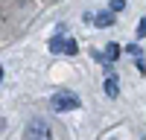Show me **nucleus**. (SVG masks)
Wrapping results in <instances>:
<instances>
[{"mask_svg": "<svg viewBox=\"0 0 146 140\" xmlns=\"http://www.w3.org/2000/svg\"><path fill=\"white\" fill-rule=\"evenodd\" d=\"M23 140H53V125L44 117H32L23 128Z\"/></svg>", "mask_w": 146, "mask_h": 140, "instance_id": "obj_1", "label": "nucleus"}, {"mask_svg": "<svg viewBox=\"0 0 146 140\" xmlns=\"http://www.w3.org/2000/svg\"><path fill=\"white\" fill-rule=\"evenodd\" d=\"M50 105H53V111H56V114H62V111H73V108H79V96H76V93H70V90H58V93H53Z\"/></svg>", "mask_w": 146, "mask_h": 140, "instance_id": "obj_2", "label": "nucleus"}, {"mask_svg": "<svg viewBox=\"0 0 146 140\" xmlns=\"http://www.w3.org/2000/svg\"><path fill=\"white\" fill-rule=\"evenodd\" d=\"M120 58V44H105V50H94V61H100V64H114Z\"/></svg>", "mask_w": 146, "mask_h": 140, "instance_id": "obj_3", "label": "nucleus"}, {"mask_svg": "<svg viewBox=\"0 0 146 140\" xmlns=\"http://www.w3.org/2000/svg\"><path fill=\"white\" fill-rule=\"evenodd\" d=\"M94 20V26H100V29H105V26H114V15L111 12H100L96 18H91Z\"/></svg>", "mask_w": 146, "mask_h": 140, "instance_id": "obj_4", "label": "nucleus"}, {"mask_svg": "<svg viewBox=\"0 0 146 140\" xmlns=\"http://www.w3.org/2000/svg\"><path fill=\"white\" fill-rule=\"evenodd\" d=\"M105 96H111V99L120 96V82H117V76H108L105 79Z\"/></svg>", "mask_w": 146, "mask_h": 140, "instance_id": "obj_5", "label": "nucleus"}, {"mask_svg": "<svg viewBox=\"0 0 146 140\" xmlns=\"http://www.w3.org/2000/svg\"><path fill=\"white\" fill-rule=\"evenodd\" d=\"M62 47H64V38L62 35H53L50 38V53H62Z\"/></svg>", "mask_w": 146, "mask_h": 140, "instance_id": "obj_6", "label": "nucleus"}, {"mask_svg": "<svg viewBox=\"0 0 146 140\" xmlns=\"http://www.w3.org/2000/svg\"><path fill=\"white\" fill-rule=\"evenodd\" d=\"M62 53H67V55H76V53H79V44L73 41V38H70V41H64V47H62Z\"/></svg>", "mask_w": 146, "mask_h": 140, "instance_id": "obj_7", "label": "nucleus"}, {"mask_svg": "<svg viewBox=\"0 0 146 140\" xmlns=\"http://www.w3.org/2000/svg\"><path fill=\"white\" fill-rule=\"evenodd\" d=\"M108 6H111V15H114V12H123L126 9V0H111Z\"/></svg>", "mask_w": 146, "mask_h": 140, "instance_id": "obj_8", "label": "nucleus"}, {"mask_svg": "<svg viewBox=\"0 0 146 140\" xmlns=\"http://www.w3.org/2000/svg\"><path fill=\"white\" fill-rule=\"evenodd\" d=\"M135 64H137V70L143 73V70H146V58H143V55H135Z\"/></svg>", "mask_w": 146, "mask_h": 140, "instance_id": "obj_9", "label": "nucleus"}, {"mask_svg": "<svg viewBox=\"0 0 146 140\" xmlns=\"http://www.w3.org/2000/svg\"><path fill=\"white\" fill-rule=\"evenodd\" d=\"M143 35H146V18L137 23V38H143Z\"/></svg>", "mask_w": 146, "mask_h": 140, "instance_id": "obj_10", "label": "nucleus"}, {"mask_svg": "<svg viewBox=\"0 0 146 140\" xmlns=\"http://www.w3.org/2000/svg\"><path fill=\"white\" fill-rule=\"evenodd\" d=\"M0 79H3V70H0Z\"/></svg>", "mask_w": 146, "mask_h": 140, "instance_id": "obj_11", "label": "nucleus"}, {"mask_svg": "<svg viewBox=\"0 0 146 140\" xmlns=\"http://www.w3.org/2000/svg\"><path fill=\"white\" fill-rule=\"evenodd\" d=\"M111 140H114V137H111Z\"/></svg>", "mask_w": 146, "mask_h": 140, "instance_id": "obj_12", "label": "nucleus"}]
</instances>
